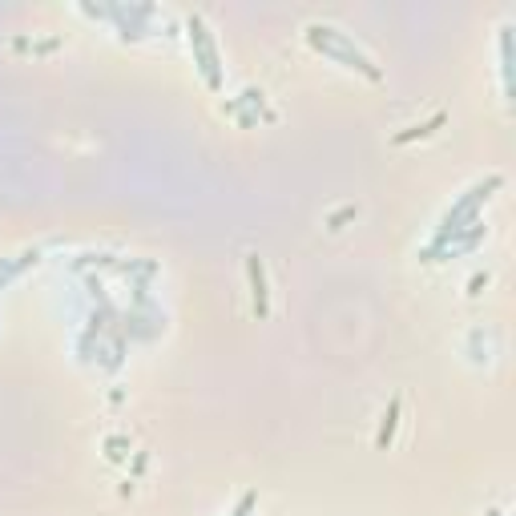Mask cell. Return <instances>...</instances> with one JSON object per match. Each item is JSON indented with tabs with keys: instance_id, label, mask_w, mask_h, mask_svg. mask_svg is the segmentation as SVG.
<instances>
[{
	"instance_id": "obj_1",
	"label": "cell",
	"mask_w": 516,
	"mask_h": 516,
	"mask_svg": "<svg viewBox=\"0 0 516 516\" xmlns=\"http://www.w3.org/2000/svg\"><path fill=\"white\" fill-rule=\"evenodd\" d=\"M246 266H250V283H254V306H258V315H266V283H262V262H258V258H250Z\"/></svg>"
}]
</instances>
